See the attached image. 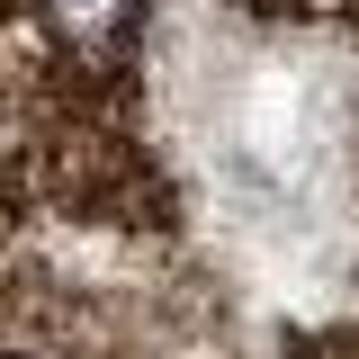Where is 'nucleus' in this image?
Listing matches in <instances>:
<instances>
[{
	"label": "nucleus",
	"instance_id": "nucleus-1",
	"mask_svg": "<svg viewBox=\"0 0 359 359\" xmlns=\"http://www.w3.org/2000/svg\"><path fill=\"white\" fill-rule=\"evenodd\" d=\"M36 18L72 45V54H99V45H117L135 27V0H36Z\"/></svg>",
	"mask_w": 359,
	"mask_h": 359
}]
</instances>
